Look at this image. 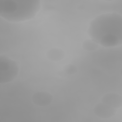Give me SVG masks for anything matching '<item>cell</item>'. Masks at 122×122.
Wrapping results in <instances>:
<instances>
[{
	"label": "cell",
	"instance_id": "obj_1",
	"mask_svg": "<svg viewBox=\"0 0 122 122\" xmlns=\"http://www.w3.org/2000/svg\"><path fill=\"white\" fill-rule=\"evenodd\" d=\"M88 33L92 40L105 47H114L122 41V18L121 15L105 13L94 19L90 23Z\"/></svg>",
	"mask_w": 122,
	"mask_h": 122
},
{
	"label": "cell",
	"instance_id": "obj_2",
	"mask_svg": "<svg viewBox=\"0 0 122 122\" xmlns=\"http://www.w3.org/2000/svg\"><path fill=\"white\" fill-rule=\"evenodd\" d=\"M40 7L39 0H0V15L9 21H22L34 17Z\"/></svg>",
	"mask_w": 122,
	"mask_h": 122
},
{
	"label": "cell",
	"instance_id": "obj_3",
	"mask_svg": "<svg viewBox=\"0 0 122 122\" xmlns=\"http://www.w3.org/2000/svg\"><path fill=\"white\" fill-rule=\"evenodd\" d=\"M19 72L17 62L5 56L0 57V83H6L13 81Z\"/></svg>",
	"mask_w": 122,
	"mask_h": 122
},
{
	"label": "cell",
	"instance_id": "obj_4",
	"mask_svg": "<svg viewBox=\"0 0 122 122\" xmlns=\"http://www.w3.org/2000/svg\"><path fill=\"white\" fill-rule=\"evenodd\" d=\"M51 96L49 94L45 92H38L33 96L34 102L39 105H45L50 103Z\"/></svg>",
	"mask_w": 122,
	"mask_h": 122
},
{
	"label": "cell",
	"instance_id": "obj_5",
	"mask_svg": "<svg viewBox=\"0 0 122 122\" xmlns=\"http://www.w3.org/2000/svg\"><path fill=\"white\" fill-rule=\"evenodd\" d=\"M95 109L96 114L99 116L107 117L108 115L111 114V113H110L111 108H109V107H107L106 105H101L99 104L98 106H96Z\"/></svg>",
	"mask_w": 122,
	"mask_h": 122
}]
</instances>
